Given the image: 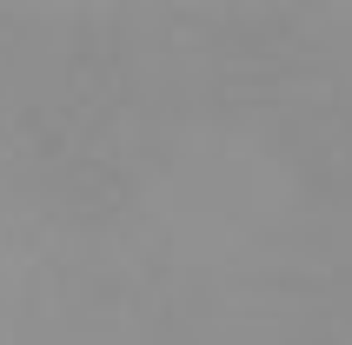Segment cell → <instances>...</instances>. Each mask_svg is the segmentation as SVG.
I'll list each match as a JSON object with an SVG mask.
<instances>
[]
</instances>
